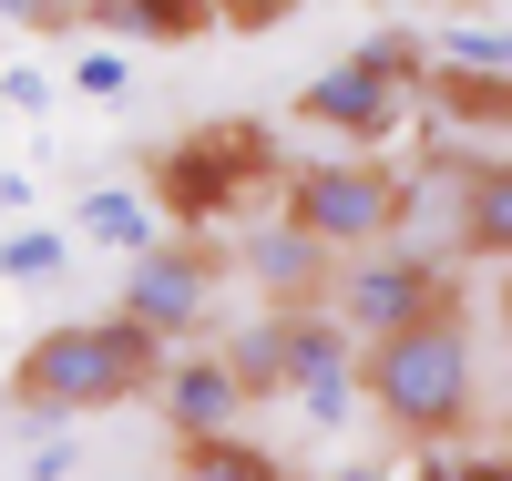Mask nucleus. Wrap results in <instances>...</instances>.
<instances>
[{
    "label": "nucleus",
    "mask_w": 512,
    "mask_h": 481,
    "mask_svg": "<svg viewBox=\"0 0 512 481\" xmlns=\"http://www.w3.org/2000/svg\"><path fill=\"white\" fill-rule=\"evenodd\" d=\"M359 400L400 430V441H461L482 410V348L461 338V318H410L390 338H359Z\"/></svg>",
    "instance_id": "nucleus-1"
},
{
    "label": "nucleus",
    "mask_w": 512,
    "mask_h": 481,
    "mask_svg": "<svg viewBox=\"0 0 512 481\" xmlns=\"http://www.w3.org/2000/svg\"><path fill=\"white\" fill-rule=\"evenodd\" d=\"M154 359H164V338L134 328L123 308H113V318H72V328H41L21 359H11V400H21V410H62V420L123 410V400H144Z\"/></svg>",
    "instance_id": "nucleus-2"
},
{
    "label": "nucleus",
    "mask_w": 512,
    "mask_h": 481,
    "mask_svg": "<svg viewBox=\"0 0 512 481\" xmlns=\"http://www.w3.org/2000/svg\"><path fill=\"white\" fill-rule=\"evenodd\" d=\"M420 72H431V52H420V31H369L349 62H328V72H308L297 82V123L308 134H328V144H349V154H379L400 134V123L420 113Z\"/></svg>",
    "instance_id": "nucleus-3"
},
{
    "label": "nucleus",
    "mask_w": 512,
    "mask_h": 481,
    "mask_svg": "<svg viewBox=\"0 0 512 481\" xmlns=\"http://www.w3.org/2000/svg\"><path fill=\"white\" fill-rule=\"evenodd\" d=\"M277 215L308 226L328 256H359V246H379V236L410 226V185L390 164H369V154H328V164L277 174Z\"/></svg>",
    "instance_id": "nucleus-4"
},
{
    "label": "nucleus",
    "mask_w": 512,
    "mask_h": 481,
    "mask_svg": "<svg viewBox=\"0 0 512 481\" xmlns=\"http://www.w3.org/2000/svg\"><path fill=\"white\" fill-rule=\"evenodd\" d=\"M277 185V144L256 134V123H226V134H195V144H175L154 164V215L175 236H205V226H226V215L246 205V195H267Z\"/></svg>",
    "instance_id": "nucleus-5"
},
{
    "label": "nucleus",
    "mask_w": 512,
    "mask_h": 481,
    "mask_svg": "<svg viewBox=\"0 0 512 481\" xmlns=\"http://www.w3.org/2000/svg\"><path fill=\"white\" fill-rule=\"evenodd\" d=\"M328 308L349 338H390L410 318H461V277L441 267V256H420V246H359L349 256V277H328Z\"/></svg>",
    "instance_id": "nucleus-6"
},
{
    "label": "nucleus",
    "mask_w": 512,
    "mask_h": 481,
    "mask_svg": "<svg viewBox=\"0 0 512 481\" xmlns=\"http://www.w3.org/2000/svg\"><path fill=\"white\" fill-rule=\"evenodd\" d=\"M277 400L308 430H349L359 420V338L338 328V308L277 297Z\"/></svg>",
    "instance_id": "nucleus-7"
},
{
    "label": "nucleus",
    "mask_w": 512,
    "mask_h": 481,
    "mask_svg": "<svg viewBox=\"0 0 512 481\" xmlns=\"http://www.w3.org/2000/svg\"><path fill=\"white\" fill-rule=\"evenodd\" d=\"M216 256H205V236H154V246H134L123 256V318L134 328H154L164 348H185L205 318H216Z\"/></svg>",
    "instance_id": "nucleus-8"
},
{
    "label": "nucleus",
    "mask_w": 512,
    "mask_h": 481,
    "mask_svg": "<svg viewBox=\"0 0 512 481\" xmlns=\"http://www.w3.org/2000/svg\"><path fill=\"white\" fill-rule=\"evenodd\" d=\"M144 400L175 420V441H195V430H236V420L256 410L246 389H236V369H226V348H195V338H185V359H175V348L154 359Z\"/></svg>",
    "instance_id": "nucleus-9"
},
{
    "label": "nucleus",
    "mask_w": 512,
    "mask_h": 481,
    "mask_svg": "<svg viewBox=\"0 0 512 481\" xmlns=\"http://www.w3.org/2000/svg\"><path fill=\"white\" fill-rule=\"evenodd\" d=\"M328 267H338V256L308 226H287V215H277V226H246V246H236V277H256L267 297H318Z\"/></svg>",
    "instance_id": "nucleus-10"
},
{
    "label": "nucleus",
    "mask_w": 512,
    "mask_h": 481,
    "mask_svg": "<svg viewBox=\"0 0 512 481\" xmlns=\"http://www.w3.org/2000/svg\"><path fill=\"white\" fill-rule=\"evenodd\" d=\"M72 31H113V41H205L216 0H72Z\"/></svg>",
    "instance_id": "nucleus-11"
},
{
    "label": "nucleus",
    "mask_w": 512,
    "mask_h": 481,
    "mask_svg": "<svg viewBox=\"0 0 512 481\" xmlns=\"http://www.w3.org/2000/svg\"><path fill=\"white\" fill-rule=\"evenodd\" d=\"M451 195H461V256H472V267H502V246H512V174H502V154H472L451 174Z\"/></svg>",
    "instance_id": "nucleus-12"
},
{
    "label": "nucleus",
    "mask_w": 512,
    "mask_h": 481,
    "mask_svg": "<svg viewBox=\"0 0 512 481\" xmlns=\"http://www.w3.org/2000/svg\"><path fill=\"white\" fill-rule=\"evenodd\" d=\"M72 236H82V246L134 256V246H154V236H164V215H154V195H144V185H93V195H72Z\"/></svg>",
    "instance_id": "nucleus-13"
},
{
    "label": "nucleus",
    "mask_w": 512,
    "mask_h": 481,
    "mask_svg": "<svg viewBox=\"0 0 512 481\" xmlns=\"http://www.w3.org/2000/svg\"><path fill=\"white\" fill-rule=\"evenodd\" d=\"M420 103H431L441 123L502 134V113H512V72H451V62H431V72H420Z\"/></svg>",
    "instance_id": "nucleus-14"
},
{
    "label": "nucleus",
    "mask_w": 512,
    "mask_h": 481,
    "mask_svg": "<svg viewBox=\"0 0 512 481\" xmlns=\"http://www.w3.org/2000/svg\"><path fill=\"white\" fill-rule=\"evenodd\" d=\"M420 52L451 72H512V31L502 21H441V31H420Z\"/></svg>",
    "instance_id": "nucleus-15"
},
{
    "label": "nucleus",
    "mask_w": 512,
    "mask_h": 481,
    "mask_svg": "<svg viewBox=\"0 0 512 481\" xmlns=\"http://www.w3.org/2000/svg\"><path fill=\"white\" fill-rule=\"evenodd\" d=\"M0 277H11V287H62V277H72V236H62V226L0 236Z\"/></svg>",
    "instance_id": "nucleus-16"
},
{
    "label": "nucleus",
    "mask_w": 512,
    "mask_h": 481,
    "mask_svg": "<svg viewBox=\"0 0 512 481\" xmlns=\"http://www.w3.org/2000/svg\"><path fill=\"white\" fill-rule=\"evenodd\" d=\"M185 471H216V481H267L277 461H267V451H246L236 430H195V441H185Z\"/></svg>",
    "instance_id": "nucleus-17"
},
{
    "label": "nucleus",
    "mask_w": 512,
    "mask_h": 481,
    "mask_svg": "<svg viewBox=\"0 0 512 481\" xmlns=\"http://www.w3.org/2000/svg\"><path fill=\"white\" fill-rule=\"evenodd\" d=\"M72 93H93V103H123V93H134V62H123V41H82Z\"/></svg>",
    "instance_id": "nucleus-18"
},
{
    "label": "nucleus",
    "mask_w": 512,
    "mask_h": 481,
    "mask_svg": "<svg viewBox=\"0 0 512 481\" xmlns=\"http://www.w3.org/2000/svg\"><path fill=\"white\" fill-rule=\"evenodd\" d=\"M31 420H41V441L21 451V471H31V481H72V471H82V451L62 441V410H31Z\"/></svg>",
    "instance_id": "nucleus-19"
},
{
    "label": "nucleus",
    "mask_w": 512,
    "mask_h": 481,
    "mask_svg": "<svg viewBox=\"0 0 512 481\" xmlns=\"http://www.w3.org/2000/svg\"><path fill=\"white\" fill-rule=\"evenodd\" d=\"M0 113H52V72L11 62V72H0Z\"/></svg>",
    "instance_id": "nucleus-20"
},
{
    "label": "nucleus",
    "mask_w": 512,
    "mask_h": 481,
    "mask_svg": "<svg viewBox=\"0 0 512 481\" xmlns=\"http://www.w3.org/2000/svg\"><path fill=\"white\" fill-rule=\"evenodd\" d=\"M297 0H216V31H277Z\"/></svg>",
    "instance_id": "nucleus-21"
},
{
    "label": "nucleus",
    "mask_w": 512,
    "mask_h": 481,
    "mask_svg": "<svg viewBox=\"0 0 512 481\" xmlns=\"http://www.w3.org/2000/svg\"><path fill=\"white\" fill-rule=\"evenodd\" d=\"M11 31H72V0H0Z\"/></svg>",
    "instance_id": "nucleus-22"
},
{
    "label": "nucleus",
    "mask_w": 512,
    "mask_h": 481,
    "mask_svg": "<svg viewBox=\"0 0 512 481\" xmlns=\"http://www.w3.org/2000/svg\"><path fill=\"white\" fill-rule=\"evenodd\" d=\"M0 123H11V113H0Z\"/></svg>",
    "instance_id": "nucleus-23"
}]
</instances>
